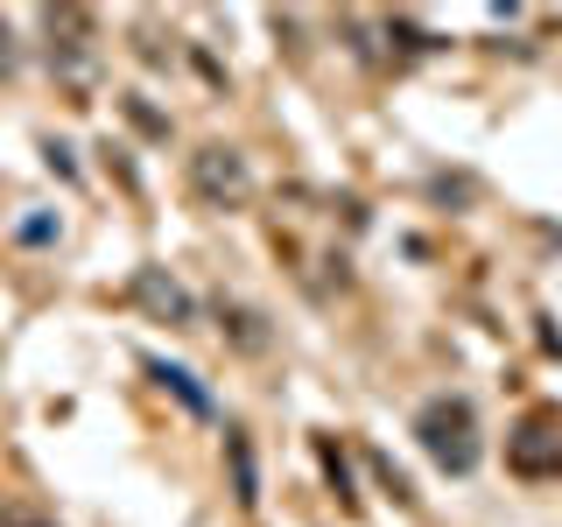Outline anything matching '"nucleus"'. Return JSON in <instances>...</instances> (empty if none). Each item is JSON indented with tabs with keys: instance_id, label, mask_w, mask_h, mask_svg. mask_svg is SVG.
I'll return each mask as SVG.
<instances>
[{
	"instance_id": "1",
	"label": "nucleus",
	"mask_w": 562,
	"mask_h": 527,
	"mask_svg": "<svg viewBox=\"0 0 562 527\" xmlns=\"http://www.w3.org/2000/svg\"><path fill=\"white\" fill-rule=\"evenodd\" d=\"M415 436H422V450H429L443 471H457V479L479 464V415H471L464 394H436L429 408L415 415Z\"/></svg>"
},
{
	"instance_id": "2",
	"label": "nucleus",
	"mask_w": 562,
	"mask_h": 527,
	"mask_svg": "<svg viewBox=\"0 0 562 527\" xmlns=\"http://www.w3.org/2000/svg\"><path fill=\"white\" fill-rule=\"evenodd\" d=\"M190 183H198L204 204H246L254 176H246V155H233V148H204V155H190Z\"/></svg>"
},
{
	"instance_id": "3",
	"label": "nucleus",
	"mask_w": 562,
	"mask_h": 527,
	"mask_svg": "<svg viewBox=\"0 0 562 527\" xmlns=\"http://www.w3.org/2000/svg\"><path fill=\"white\" fill-rule=\"evenodd\" d=\"M134 295H140L155 316H169V324H190V316H198V310H190V295L176 289V281H162V268H140V274H134Z\"/></svg>"
},
{
	"instance_id": "4",
	"label": "nucleus",
	"mask_w": 562,
	"mask_h": 527,
	"mask_svg": "<svg viewBox=\"0 0 562 527\" xmlns=\"http://www.w3.org/2000/svg\"><path fill=\"white\" fill-rule=\"evenodd\" d=\"M155 380H162V386H176L190 415H211V394H204V386H190V373H183V366H155Z\"/></svg>"
},
{
	"instance_id": "5",
	"label": "nucleus",
	"mask_w": 562,
	"mask_h": 527,
	"mask_svg": "<svg viewBox=\"0 0 562 527\" xmlns=\"http://www.w3.org/2000/svg\"><path fill=\"white\" fill-rule=\"evenodd\" d=\"M225 450H233V479H239V500L254 506V500H260V479H254V450H246V436H225Z\"/></svg>"
},
{
	"instance_id": "6",
	"label": "nucleus",
	"mask_w": 562,
	"mask_h": 527,
	"mask_svg": "<svg viewBox=\"0 0 562 527\" xmlns=\"http://www.w3.org/2000/svg\"><path fill=\"white\" fill-rule=\"evenodd\" d=\"M0 527H43V520H29L22 506H8V514H0Z\"/></svg>"
}]
</instances>
